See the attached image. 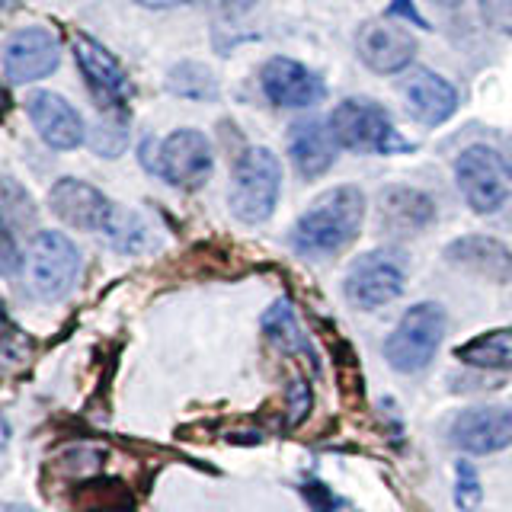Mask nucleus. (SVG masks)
<instances>
[{
	"instance_id": "obj_1",
	"label": "nucleus",
	"mask_w": 512,
	"mask_h": 512,
	"mask_svg": "<svg viewBox=\"0 0 512 512\" xmlns=\"http://www.w3.org/2000/svg\"><path fill=\"white\" fill-rule=\"evenodd\" d=\"M365 221V196L356 186L324 192L292 228V247L301 256H336L359 237Z\"/></svg>"
},
{
	"instance_id": "obj_22",
	"label": "nucleus",
	"mask_w": 512,
	"mask_h": 512,
	"mask_svg": "<svg viewBox=\"0 0 512 512\" xmlns=\"http://www.w3.org/2000/svg\"><path fill=\"white\" fill-rule=\"evenodd\" d=\"M0 202H4V228H10L13 234L36 228V205H32L26 189H20L13 176L0 180Z\"/></svg>"
},
{
	"instance_id": "obj_29",
	"label": "nucleus",
	"mask_w": 512,
	"mask_h": 512,
	"mask_svg": "<svg viewBox=\"0 0 512 512\" xmlns=\"http://www.w3.org/2000/svg\"><path fill=\"white\" fill-rule=\"evenodd\" d=\"M0 263H4V272L7 276H13L16 269H20V263H26V256H20V250H16V234L10 228H4V240H0Z\"/></svg>"
},
{
	"instance_id": "obj_17",
	"label": "nucleus",
	"mask_w": 512,
	"mask_h": 512,
	"mask_svg": "<svg viewBox=\"0 0 512 512\" xmlns=\"http://www.w3.org/2000/svg\"><path fill=\"white\" fill-rule=\"evenodd\" d=\"M400 93L413 112L416 122L423 125H442L458 106V93L448 84L445 77L432 74V71H410V77L400 84Z\"/></svg>"
},
{
	"instance_id": "obj_3",
	"label": "nucleus",
	"mask_w": 512,
	"mask_h": 512,
	"mask_svg": "<svg viewBox=\"0 0 512 512\" xmlns=\"http://www.w3.org/2000/svg\"><path fill=\"white\" fill-rule=\"evenodd\" d=\"M445 336V311L436 301H420L400 317V324L384 343V359L391 362L397 372H423L432 362L436 349Z\"/></svg>"
},
{
	"instance_id": "obj_36",
	"label": "nucleus",
	"mask_w": 512,
	"mask_h": 512,
	"mask_svg": "<svg viewBox=\"0 0 512 512\" xmlns=\"http://www.w3.org/2000/svg\"><path fill=\"white\" fill-rule=\"evenodd\" d=\"M20 4H23V0H4V7H7V10H16Z\"/></svg>"
},
{
	"instance_id": "obj_16",
	"label": "nucleus",
	"mask_w": 512,
	"mask_h": 512,
	"mask_svg": "<svg viewBox=\"0 0 512 512\" xmlns=\"http://www.w3.org/2000/svg\"><path fill=\"white\" fill-rule=\"evenodd\" d=\"M336 141L330 125H324L320 119L308 116V119H298L292 128H288V154H292L298 173L304 180H317L324 176L333 160H336Z\"/></svg>"
},
{
	"instance_id": "obj_9",
	"label": "nucleus",
	"mask_w": 512,
	"mask_h": 512,
	"mask_svg": "<svg viewBox=\"0 0 512 512\" xmlns=\"http://www.w3.org/2000/svg\"><path fill=\"white\" fill-rule=\"evenodd\" d=\"M458 186L464 192V199L474 208L477 215H490L506 202V183H503V170L500 160L484 144H474V148L461 151L458 157Z\"/></svg>"
},
{
	"instance_id": "obj_30",
	"label": "nucleus",
	"mask_w": 512,
	"mask_h": 512,
	"mask_svg": "<svg viewBox=\"0 0 512 512\" xmlns=\"http://www.w3.org/2000/svg\"><path fill=\"white\" fill-rule=\"evenodd\" d=\"M391 13L394 16H407V20H413L416 26H426V20L420 13H416V7H413V0H394V7H391Z\"/></svg>"
},
{
	"instance_id": "obj_35",
	"label": "nucleus",
	"mask_w": 512,
	"mask_h": 512,
	"mask_svg": "<svg viewBox=\"0 0 512 512\" xmlns=\"http://www.w3.org/2000/svg\"><path fill=\"white\" fill-rule=\"evenodd\" d=\"M429 4H436V7L452 10V7H458V4H461V0H429Z\"/></svg>"
},
{
	"instance_id": "obj_10",
	"label": "nucleus",
	"mask_w": 512,
	"mask_h": 512,
	"mask_svg": "<svg viewBox=\"0 0 512 512\" xmlns=\"http://www.w3.org/2000/svg\"><path fill=\"white\" fill-rule=\"evenodd\" d=\"M58 68V39L42 26L16 29L4 45V74L10 84H32Z\"/></svg>"
},
{
	"instance_id": "obj_11",
	"label": "nucleus",
	"mask_w": 512,
	"mask_h": 512,
	"mask_svg": "<svg viewBox=\"0 0 512 512\" xmlns=\"http://www.w3.org/2000/svg\"><path fill=\"white\" fill-rule=\"evenodd\" d=\"M356 48L365 68H372L375 74H397L413 61L416 39L410 29L391 20H368L359 29Z\"/></svg>"
},
{
	"instance_id": "obj_6",
	"label": "nucleus",
	"mask_w": 512,
	"mask_h": 512,
	"mask_svg": "<svg viewBox=\"0 0 512 512\" xmlns=\"http://www.w3.org/2000/svg\"><path fill=\"white\" fill-rule=\"evenodd\" d=\"M404 279V256H397L394 250H372L352 263L346 276V298L356 308L375 311L404 292Z\"/></svg>"
},
{
	"instance_id": "obj_18",
	"label": "nucleus",
	"mask_w": 512,
	"mask_h": 512,
	"mask_svg": "<svg viewBox=\"0 0 512 512\" xmlns=\"http://www.w3.org/2000/svg\"><path fill=\"white\" fill-rule=\"evenodd\" d=\"M445 256H448V263L471 269L477 276L493 279V282H506L512 276V253L496 237L468 234V237L455 240V244H448Z\"/></svg>"
},
{
	"instance_id": "obj_25",
	"label": "nucleus",
	"mask_w": 512,
	"mask_h": 512,
	"mask_svg": "<svg viewBox=\"0 0 512 512\" xmlns=\"http://www.w3.org/2000/svg\"><path fill=\"white\" fill-rule=\"evenodd\" d=\"M128 144V122L125 116H112L106 122H96L90 132V148L103 157H119Z\"/></svg>"
},
{
	"instance_id": "obj_15",
	"label": "nucleus",
	"mask_w": 512,
	"mask_h": 512,
	"mask_svg": "<svg viewBox=\"0 0 512 512\" xmlns=\"http://www.w3.org/2000/svg\"><path fill=\"white\" fill-rule=\"evenodd\" d=\"M29 119L36 125L42 141L55 151H74L77 144H84V119L77 116V109L58 93L39 90L29 96Z\"/></svg>"
},
{
	"instance_id": "obj_23",
	"label": "nucleus",
	"mask_w": 512,
	"mask_h": 512,
	"mask_svg": "<svg viewBox=\"0 0 512 512\" xmlns=\"http://www.w3.org/2000/svg\"><path fill=\"white\" fill-rule=\"evenodd\" d=\"M170 90L180 96H192V100H215L218 96V84L212 71H205L202 64H192V61L170 71Z\"/></svg>"
},
{
	"instance_id": "obj_31",
	"label": "nucleus",
	"mask_w": 512,
	"mask_h": 512,
	"mask_svg": "<svg viewBox=\"0 0 512 512\" xmlns=\"http://www.w3.org/2000/svg\"><path fill=\"white\" fill-rule=\"evenodd\" d=\"M205 4H212V7H218V10H224V13H240V10L253 7L256 0H205Z\"/></svg>"
},
{
	"instance_id": "obj_12",
	"label": "nucleus",
	"mask_w": 512,
	"mask_h": 512,
	"mask_svg": "<svg viewBox=\"0 0 512 512\" xmlns=\"http://www.w3.org/2000/svg\"><path fill=\"white\" fill-rule=\"evenodd\" d=\"M48 205L64 224H71L77 231H106L112 208H116L100 189H93L84 180H71V176H64L52 186Z\"/></svg>"
},
{
	"instance_id": "obj_33",
	"label": "nucleus",
	"mask_w": 512,
	"mask_h": 512,
	"mask_svg": "<svg viewBox=\"0 0 512 512\" xmlns=\"http://www.w3.org/2000/svg\"><path fill=\"white\" fill-rule=\"evenodd\" d=\"M503 167H506V173L512 176V138L503 144Z\"/></svg>"
},
{
	"instance_id": "obj_8",
	"label": "nucleus",
	"mask_w": 512,
	"mask_h": 512,
	"mask_svg": "<svg viewBox=\"0 0 512 512\" xmlns=\"http://www.w3.org/2000/svg\"><path fill=\"white\" fill-rule=\"evenodd\" d=\"M157 173L176 189H199L212 176V148L196 128L173 132L157 151Z\"/></svg>"
},
{
	"instance_id": "obj_24",
	"label": "nucleus",
	"mask_w": 512,
	"mask_h": 512,
	"mask_svg": "<svg viewBox=\"0 0 512 512\" xmlns=\"http://www.w3.org/2000/svg\"><path fill=\"white\" fill-rule=\"evenodd\" d=\"M106 237L112 240V247L128 253V250H141L144 244V228H141V221L132 215V212H125V208H112V218L106 224Z\"/></svg>"
},
{
	"instance_id": "obj_14",
	"label": "nucleus",
	"mask_w": 512,
	"mask_h": 512,
	"mask_svg": "<svg viewBox=\"0 0 512 512\" xmlns=\"http://www.w3.org/2000/svg\"><path fill=\"white\" fill-rule=\"evenodd\" d=\"M260 84H263V93L269 96V103H276V106L304 109L324 100L320 77L292 58H269L260 71Z\"/></svg>"
},
{
	"instance_id": "obj_20",
	"label": "nucleus",
	"mask_w": 512,
	"mask_h": 512,
	"mask_svg": "<svg viewBox=\"0 0 512 512\" xmlns=\"http://www.w3.org/2000/svg\"><path fill=\"white\" fill-rule=\"evenodd\" d=\"M455 356L458 362L474 365V368H503V372H512V327L474 336V340L464 343Z\"/></svg>"
},
{
	"instance_id": "obj_4",
	"label": "nucleus",
	"mask_w": 512,
	"mask_h": 512,
	"mask_svg": "<svg viewBox=\"0 0 512 512\" xmlns=\"http://www.w3.org/2000/svg\"><path fill=\"white\" fill-rule=\"evenodd\" d=\"M330 132L333 138L349 151L362 154H397V151H413L407 138H400L388 112L368 100H343L330 116Z\"/></svg>"
},
{
	"instance_id": "obj_28",
	"label": "nucleus",
	"mask_w": 512,
	"mask_h": 512,
	"mask_svg": "<svg viewBox=\"0 0 512 512\" xmlns=\"http://www.w3.org/2000/svg\"><path fill=\"white\" fill-rule=\"evenodd\" d=\"M308 500H311L314 512H359V509L352 506V503H346L343 496L330 493L327 487H320V484H311V490H308Z\"/></svg>"
},
{
	"instance_id": "obj_13",
	"label": "nucleus",
	"mask_w": 512,
	"mask_h": 512,
	"mask_svg": "<svg viewBox=\"0 0 512 512\" xmlns=\"http://www.w3.org/2000/svg\"><path fill=\"white\" fill-rule=\"evenodd\" d=\"M452 442L461 452L490 455L512 445V407H471L452 426Z\"/></svg>"
},
{
	"instance_id": "obj_32",
	"label": "nucleus",
	"mask_w": 512,
	"mask_h": 512,
	"mask_svg": "<svg viewBox=\"0 0 512 512\" xmlns=\"http://www.w3.org/2000/svg\"><path fill=\"white\" fill-rule=\"evenodd\" d=\"M141 7H151V10H167V7H180V4H196V0H135Z\"/></svg>"
},
{
	"instance_id": "obj_19",
	"label": "nucleus",
	"mask_w": 512,
	"mask_h": 512,
	"mask_svg": "<svg viewBox=\"0 0 512 512\" xmlns=\"http://www.w3.org/2000/svg\"><path fill=\"white\" fill-rule=\"evenodd\" d=\"M381 228L391 231L394 237H407L423 231L426 224L436 218V205H432L423 192L394 186L388 192H381Z\"/></svg>"
},
{
	"instance_id": "obj_7",
	"label": "nucleus",
	"mask_w": 512,
	"mask_h": 512,
	"mask_svg": "<svg viewBox=\"0 0 512 512\" xmlns=\"http://www.w3.org/2000/svg\"><path fill=\"white\" fill-rule=\"evenodd\" d=\"M71 45H74L77 68L84 74L96 106L112 112V116H125V103L132 100V84H128L122 64L100 42H93L87 32H74Z\"/></svg>"
},
{
	"instance_id": "obj_26",
	"label": "nucleus",
	"mask_w": 512,
	"mask_h": 512,
	"mask_svg": "<svg viewBox=\"0 0 512 512\" xmlns=\"http://www.w3.org/2000/svg\"><path fill=\"white\" fill-rule=\"evenodd\" d=\"M455 474H458L455 477V506L464 512H474L480 506V500H484V490H480V477L474 471V464L458 461Z\"/></svg>"
},
{
	"instance_id": "obj_34",
	"label": "nucleus",
	"mask_w": 512,
	"mask_h": 512,
	"mask_svg": "<svg viewBox=\"0 0 512 512\" xmlns=\"http://www.w3.org/2000/svg\"><path fill=\"white\" fill-rule=\"evenodd\" d=\"M0 512H36V509H29V506H20V503H7Z\"/></svg>"
},
{
	"instance_id": "obj_5",
	"label": "nucleus",
	"mask_w": 512,
	"mask_h": 512,
	"mask_svg": "<svg viewBox=\"0 0 512 512\" xmlns=\"http://www.w3.org/2000/svg\"><path fill=\"white\" fill-rule=\"evenodd\" d=\"M80 272V253L68 237L58 231H39L26 253V279L32 295L55 301L71 292Z\"/></svg>"
},
{
	"instance_id": "obj_2",
	"label": "nucleus",
	"mask_w": 512,
	"mask_h": 512,
	"mask_svg": "<svg viewBox=\"0 0 512 512\" xmlns=\"http://www.w3.org/2000/svg\"><path fill=\"white\" fill-rule=\"evenodd\" d=\"M279 192H282V167L269 148H250L237 157L234 183L228 196L234 218H240L244 224L266 221L276 212Z\"/></svg>"
},
{
	"instance_id": "obj_21",
	"label": "nucleus",
	"mask_w": 512,
	"mask_h": 512,
	"mask_svg": "<svg viewBox=\"0 0 512 512\" xmlns=\"http://www.w3.org/2000/svg\"><path fill=\"white\" fill-rule=\"evenodd\" d=\"M263 333L269 336L272 343L288 349V352H308V340H304V330L298 324V317L292 311V304L285 298L276 301L272 308L263 314Z\"/></svg>"
},
{
	"instance_id": "obj_27",
	"label": "nucleus",
	"mask_w": 512,
	"mask_h": 512,
	"mask_svg": "<svg viewBox=\"0 0 512 512\" xmlns=\"http://www.w3.org/2000/svg\"><path fill=\"white\" fill-rule=\"evenodd\" d=\"M480 13L493 32L512 39V0H480Z\"/></svg>"
}]
</instances>
